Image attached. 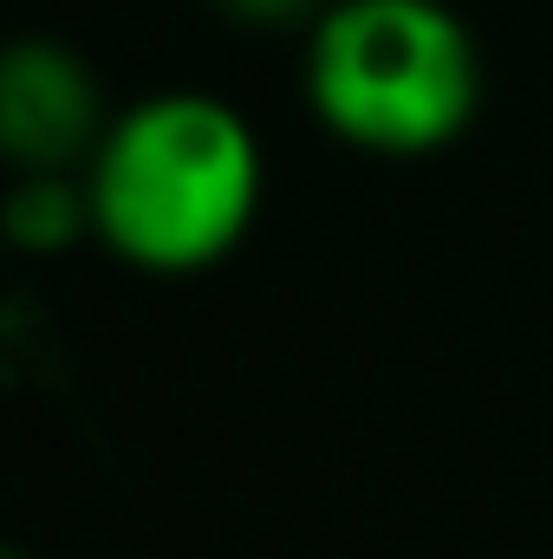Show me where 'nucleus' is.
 <instances>
[{
  "label": "nucleus",
  "mask_w": 553,
  "mask_h": 559,
  "mask_svg": "<svg viewBox=\"0 0 553 559\" xmlns=\"http://www.w3.org/2000/svg\"><path fill=\"white\" fill-rule=\"evenodd\" d=\"M255 209V143L209 98H163L138 111L98 169V215L143 267L215 261Z\"/></svg>",
  "instance_id": "obj_1"
},
{
  "label": "nucleus",
  "mask_w": 553,
  "mask_h": 559,
  "mask_svg": "<svg viewBox=\"0 0 553 559\" xmlns=\"http://www.w3.org/2000/svg\"><path fill=\"white\" fill-rule=\"evenodd\" d=\"M313 92L352 143L430 150L469 118L475 59L462 26L430 0H352L319 33Z\"/></svg>",
  "instance_id": "obj_2"
},
{
  "label": "nucleus",
  "mask_w": 553,
  "mask_h": 559,
  "mask_svg": "<svg viewBox=\"0 0 553 559\" xmlns=\"http://www.w3.org/2000/svg\"><path fill=\"white\" fill-rule=\"evenodd\" d=\"M0 131L13 156L59 163L92 138V85L59 46H13L0 72Z\"/></svg>",
  "instance_id": "obj_3"
},
{
  "label": "nucleus",
  "mask_w": 553,
  "mask_h": 559,
  "mask_svg": "<svg viewBox=\"0 0 553 559\" xmlns=\"http://www.w3.org/2000/svg\"><path fill=\"white\" fill-rule=\"evenodd\" d=\"M72 228H79V202H72L66 189H26V195L13 202V235H20L26 248L72 241Z\"/></svg>",
  "instance_id": "obj_4"
},
{
  "label": "nucleus",
  "mask_w": 553,
  "mask_h": 559,
  "mask_svg": "<svg viewBox=\"0 0 553 559\" xmlns=\"http://www.w3.org/2000/svg\"><path fill=\"white\" fill-rule=\"evenodd\" d=\"M228 7H242L248 20H293L306 0H228Z\"/></svg>",
  "instance_id": "obj_5"
}]
</instances>
